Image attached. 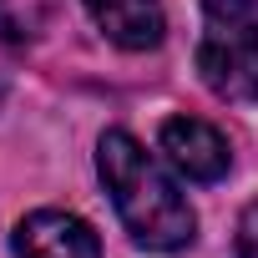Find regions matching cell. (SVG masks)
Masks as SVG:
<instances>
[{"mask_svg": "<svg viewBox=\"0 0 258 258\" xmlns=\"http://www.w3.org/2000/svg\"><path fill=\"white\" fill-rule=\"evenodd\" d=\"M96 172L116 203L121 228L132 233V243H142L152 253H177L192 243L198 218H192L187 198L132 132H106L96 142Z\"/></svg>", "mask_w": 258, "mask_h": 258, "instance_id": "6da1fadb", "label": "cell"}, {"mask_svg": "<svg viewBox=\"0 0 258 258\" xmlns=\"http://www.w3.org/2000/svg\"><path fill=\"white\" fill-rule=\"evenodd\" d=\"M198 76L223 101H258V0H203Z\"/></svg>", "mask_w": 258, "mask_h": 258, "instance_id": "7a4b0ae2", "label": "cell"}, {"mask_svg": "<svg viewBox=\"0 0 258 258\" xmlns=\"http://www.w3.org/2000/svg\"><path fill=\"white\" fill-rule=\"evenodd\" d=\"M162 152L187 182H223L228 167H233V147L223 142V132L198 121V116L162 121Z\"/></svg>", "mask_w": 258, "mask_h": 258, "instance_id": "3957f363", "label": "cell"}, {"mask_svg": "<svg viewBox=\"0 0 258 258\" xmlns=\"http://www.w3.org/2000/svg\"><path fill=\"white\" fill-rule=\"evenodd\" d=\"M11 258H101V243L86 218L41 208V213L21 218V228L11 238Z\"/></svg>", "mask_w": 258, "mask_h": 258, "instance_id": "277c9868", "label": "cell"}, {"mask_svg": "<svg viewBox=\"0 0 258 258\" xmlns=\"http://www.w3.org/2000/svg\"><path fill=\"white\" fill-rule=\"evenodd\" d=\"M86 11L101 26V36L121 51H152L167 31L162 0H86Z\"/></svg>", "mask_w": 258, "mask_h": 258, "instance_id": "5b68a950", "label": "cell"}, {"mask_svg": "<svg viewBox=\"0 0 258 258\" xmlns=\"http://www.w3.org/2000/svg\"><path fill=\"white\" fill-rule=\"evenodd\" d=\"M238 258H258V203H248L238 218Z\"/></svg>", "mask_w": 258, "mask_h": 258, "instance_id": "8992f818", "label": "cell"}, {"mask_svg": "<svg viewBox=\"0 0 258 258\" xmlns=\"http://www.w3.org/2000/svg\"><path fill=\"white\" fill-rule=\"evenodd\" d=\"M6 81H11V71H6V61H0V101H6Z\"/></svg>", "mask_w": 258, "mask_h": 258, "instance_id": "52a82bcc", "label": "cell"}]
</instances>
